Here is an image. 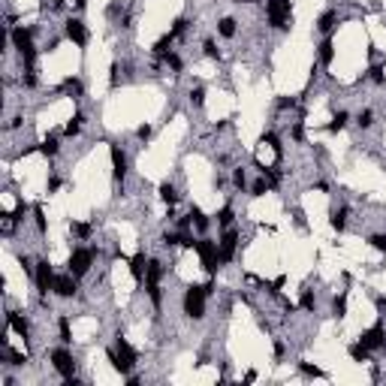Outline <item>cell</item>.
I'll return each instance as SVG.
<instances>
[{"mask_svg":"<svg viewBox=\"0 0 386 386\" xmlns=\"http://www.w3.org/2000/svg\"><path fill=\"white\" fill-rule=\"evenodd\" d=\"M217 220H220V226H230L233 223V208H223V212L217 214Z\"/></svg>","mask_w":386,"mask_h":386,"instance_id":"cell-25","label":"cell"},{"mask_svg":"<svg viewBox=\"0 0 386 386\" xmlns=\"http://www.w3.org/2000/svg\"><path fill=\"white\" fill-rule=\"evenodd\" d=\"M365 350H377V347H383L386 344V332L380 329V326H374V329H368L365 335H362V341H359Z\"/></svg>","mask_w":386,"mask_h":386,"instance_id":"cell-9","label":"cell"},{"mask_svg":"<svg viewBox=\"0 0 386 386\" xmlns=\"http://www.w3.org/2000/svg\"><path fill=\"white\" fill-rule=\"evenodd\" d=\"M332 226H335V230H344V226H347V208L332 212Z\"/></svg>","mask_w":386,"mask_h":386,"instance_id":"cell-17","label":"cell"},{"mask_svg":"<svg viewBox=\"0 0 386 386\" xmlns=\"http://www.w3.org/2000/svg\"><path fill=\"white\" fill-rule=\"evenodd\" d=\"M190 214H193V220H196V226H199V230H205V226H208V220H205V214L199 212V208H193Z\"/></svg>","mask_w":386,"mask_h":386,"instance_id":"cell-26","label":"cell"},{"mask_svg":"<svg viewBox=\"0 0 386 386\" xmlns=\"http://www.w3.org/2000/svg\"><path fill=\"white\" fill-rule=\"evenodd\" d=\"M91 259H94V251H73V257H69V272L73 275H85L87 269H91Z\"/></svg>","mask_w":386,"mask_h":386,"instance_id":"cell-6","label":"cell"},{"mask_svg":"<svg viewBox=\"0 0 386 386\" xmlns=\"http://www.w3.org/2000/svg\"><path fill=\"white\" fill-rule=\"evenodd\" d=\"M64 91H69V94H82V85H79L76 79H66V82H64Z\"/></svg>","mask_w":386,"mask_h":386,"instance_id":"cell-24","label":"cell"},{"mask_svg":"<svg viewBox=\"0 0 386 386\" xmlns=\"http://www.w3.org/2000/svg\"><path fill=\"white\" fill-rule=\"evenodd\" d=\"M335 21H338V15H335V12H326V15H320V21H317V27H320L323 33H329L332 27H335Z\"/></svg>","mask_w":386,"mask_h":386,"instance_id":"cell-16","label":"cell"},{"mask_svg":"<svg viewBox=\"0 0 386 386\" xmlns=\"http://www.w3.org/2000/svg\"><path fill=\"white\" fill-rule=\"evenodd\" d=\"M236 241H238L236 230H230V233L220 238V259H223V262H226V259H233V254H236Z\"/></svg>","mask_w":386,"mask_h":386,"instance_id":"cell-12","label":"cell"},{"mask_svg":"<svg viewBox=\"0 0 386 386\" xmlns=\"http://www.w3.org/2000/svg\"><path fill=\"white\" fill-rule=\"evenodd\" d=\"M139 136L148 139V136H151V127H148V124H142V127H139Z\"/></svg>","mask_w":386,"mask_h":386,"instance_id":"cell-39","label":"cell"},{"mask_svg":"<svg viewBox=\"0 0 386 386\" xmlns=\"http://www.w3.org/2000/svg\"><path fill=\"white\" fill-rule=\"evenodd\" d=\"M205 55H208V58H220V51H217L214 43H205Z\"/></svg>","mask_w":386,"mask_h":386,"instance_id":"cell-35","label":"cell"},{"mask_svg":"<svg viewBox=\"0 0 386 386\" xmlns=\"http://www.w3.org/2000/svg\"><path fill=\"white\" fill-rule=\"evenodd\" d=\"M51 365H55L64 377H73V371H76V362L66 350H51Z\"/></svg>","mask_w":386,"mask_h":386,"instance_id":"cell-7","label":"cell"},{"mask_svg":"<svg viewBox=\"0 0 386 386\" xmlns=\"http://www.w3.org/2000/svg\"><path fill=\"white\" fill-rule=\"evenodd\" d=\"M37 287L43 290V293H48L51 287H55V275H51V266L43 259V262H37Z\"/></svg>","mask_w":386,"mask_h":386,"instance_id":"cell-8","label":"cell"},{"mask_svg":"<svg viewBox=\"0 0 386 386\" xmlns=\"http://www.w3.org/2000/svg\"><path fill=\"white\" fill-rule=\"evenodd\" d=\"M73 233H76V236H87V233H91V226H85V223H73Z\"/></svg>","mask_w":386,"mask_h":386,"instance_id":"cell-36","label":"cell"},{"mask_svg":"<svg viewBox=\"0 0 386 386\" xmlns=\"http://www.w3.org/2000/svg\"><path fill=\"white\" fill-rule=\"evenodd\" d=\"M82 121H85L82 115H76V121H69V124H66V136H76L82 130Z\"/></svg>","mask_w":386,"mask_h":386,"instance_id":"cell-20","label":"cell"},{"mask_svg":"<svg viewBox=\"0 0 386 386\" xmlns=\"http://www.w3.org/2000/svg\"><path fill=\"white\" fill-rule=\"evenodd\" d=\"M12 43H15V48H19V55L24 58L27 69H33V58H37V48H33L30 33H27V30H15V33H12Z\"/></svg>","mask_w":386,"mask_h":386,"instance_id":"cell-3","label":"cell"},{"mask_svg":"<svg viewBox=\"0 0 386 386\" xmlns=\"http://www.w3.org/2000/svg\"><path fill=\"white\" fill-rule=\"evenodd\" d=\"M66 37L73 40L76 45H85V43H87V30H85V24H82V21L69 19V21H66Z\"/></svg>","mask_w":386,"mask_h":386,"instance_id":"cell-10","label":"cell"},{"mask_svg":"<svg viewBox=\"0 0 386 386\" xmlns=\"http://www.w3.org/2000/svg\"><path fill=\"white\" fill-rule=\"evenodd\" d=\"M112 365L118 368L121 374H127L130 368L136 365V350L124 341V338H118V344H115V356H112Z\"/></svg>","mask_w":386,"mask_h":386,"instance_id":"cell-2","label":"cell"},{"mask_svg":"<svg viewBox=\"0 0 386 386\" xmlns=\"http://www.w3.org/2000/svg\"><path fill=\"white\" fill-rule=\"evenodd\" d=\"M51 290H55L58 296H73V293H76L73 272H69V275H61V278H55V287H51Z\"/></svg>","mask_w":386,"mask_h":386,"instance_id":"cell-11","label":"cell"},{"mask_svg":"<svg viewBox=\"0 0 386 386\" xmlns=\"http://www.w3.org/2000/svg\"><path fill=\"white\" fill-rule=\"evenodd\" d=\"M233 178H236V184H238V187H244V169H236Z\"/></svg>","mask_w":386,"mask_h":386,"instance_id":"cell-38","label":"cell"},{"mask_svg":"<svg viewBox=\"0 0 386 386\" xmlns=\"http://www.w3.org/2000/svg\"><path fill=\"white\" fill-rule=\"evenodd\" d=\"M61 341H73V335H69V320H61Z\"/></svg>","mask_w":386,"mask_h":386,"instance_id":"cell-29","label":"cell"},{"mask_svg":"<svg viewBox=\"0 0 386 386\" xmlns=\"http://www.w3.org/2000/svg\"><path fill=\"white\" fill-rule=\"evenodd\" d=\"M166 64H169L172 69H181V61H178V58H175V55H169V58H166Z\"/></svg>","mask_w":386,"mask_h":386,"instance_id":"cell-37","label":"cell"},{"mask_svg":"<svg viewBox=\"0 0 386 386\" xmlns=\"http://www.w3.org/2000/svg\"><path fill=\"white\" fill-rule=\"evenodd\" d=\"M9 326H12V332H19L21 338H27V320H24V317H19V314H9Z\"/></svg>","mask_w":386,"mask_h":386,"instance_id":"cell-15","label":"cell"},{"mask_svg":"<svg viewBox=\"0 0 386 386\" xmlns=\"http://www.w3.org/2000/svg\"><path fill=\"white\" fill-rule=\"evenodd\" d=\"M212 290H214L212 284H205V287H190L184 293V314H187V317H193V320L202 317V314H205V296Z\"/></svg>","mask_w":386,"mask_h":386,"instance_id":"cell-1","label":"cell"},{"mask_svg":"<svg viewBox=\"0 0 386 386\" xmlns=\"http://www.w3.org/2000/svg\"><path fill=\"white\" fill-rule=\"evenodd\" d=\"M269 21H272V27L290 24V0H269Z\"/></svg>","mask_w":386,"mask_h":386,"instance_id":"cell-5","label":"cell"},{"mask_svg":"<svg viewBox=\"0 0 386 386\" xmlns=\"http://www.w3.org/2000/svg\"><path fill=\"white\" fill-rule=\"evenodd\" d=\"M344 311H347V299H344V296H338V299H335V314L341 317Z\"/></svg>","mask_w":386,"mask_h":386,"instance_id":"cell-33","label":"cell"},{"mask_svg":"<svg viewBox=\"0 0 386 386\" xmlns=\"http://www.w3.org/2000/svg\"><path fill=\"white\" fill-rule=\"evenodd\" d=\"M350 356H353V359H365V356H368V350H365L362 344H356L353 350H350Z\"/></svg>","mask_w":386,"mask_h":386,"instance_id":"cell-30","label":"cell"},{"mask_svg":"<svg viewBox=\"0 0 386 386\" xmlns=\"http://www.w3.org/2000/svg\"><path fill=\"white\" fill-rule=\"evenodd\" d=\"M193 248L199 251V257H202V266H205V272H214L217 269V262H220V251H217V244L214 241H196Z\"/></svg>","mask_w":386,"mask_h":386,"instance_id":"cell-4","label":"cell"},{"mask_svg":"<svg viewBox=\"0 0 386 386\" xmlns=\"http://www.w3.org/2000/svg\"><path fill=\"white\" fill-rule=\"evenodd\" d=\"M43 154H58V139H55V136L43 142Z\"/></svg>","mask_w":386,"mask_h":386,"instance_id":"cell-23","label":"cell"},{"mask_svg":"<svg viewBox=\"0 0 386 386\" xmlns=\"http://www.w3.org/2000/svg\"><path fill=\"white\" fill-rule=\"evenodd\" d=\"M380 308H383V311H386V302H383V299H380Z\"/></svg>","mask_w":386,"mask_h":386,"instance_id":"cell-42","label":"cell"},{"mask_svg":"<svg viewBox=\"0 0 386 386\" xmlns=\"http://www.w3.org/2000/svg\"><path fill=\"white\" fill-rule=\"evenodd\" d=\"M51 3H55V6H61V3H64V0H51Z\"/></svg>","mask_w":386,"mask_h":386,"instance_id":"cell-41","label":"cell"},{"mask_svg":"<svg viewBox=\"0 0 386 386\" xmlns=\"http://www.w3.org/2000/svg\"><path fill=\"white\" fill-rule=\"evenodd\" d=\"M130 272H133L136 278H145V275H148V262H145V254H136V257H133V262H130Z\"/></svg>","mask_w":386,"mask_h":386,"instance_id":"cell-14","label":"cell"},{"mask_svg":"<svg viewBox=\"0 0 386 386\" xmlns=\"http://www.w3.org/2000/svg\"><path fill=\"white\" fill-rule=\"evenodd\" d=\"M190 100H193V103H196V106H202V100H205V91H202V87H196V91H193V94H190Z\"/></svg>","mask_w":386,"mask_h":386,"instance_id":"cell-34","label":"cell"},{"mask_svg":"<svg viewBox=\"0 0 386 386\" xmlns=\"http://www.w3.org/2000/svg\"><path fill=\"white\" fill-rule=\"evenodd\" d=\"M233 33H236V21L233 19H223L220 21V37H233Z\"/></svg>","mask_w":386,"mask_h":386,"instance_id":"cell-19","label":"cell"},{"mask_svg":"<svg viewBox=\"0 0 386 386\" xmlns=\"http://www.w3.org/2000/svg\"><path fill=\"white\" fill-rule=\"evenodd\" d=\"M371 244L377 251H386V236H371Z\"/></svg>","mask_w":386,"mask_h":386,"instance_id":"cell-32","label":"cell"},{"mask_svg":"<svg viewBox=\"0 0 386 386\" xmlns=\"http://www.w3.org/2000/svg\"><path fill=\"white\" fill-rule=\"evenodd\" d=\"M112 166H115V178L121 181L127 175V157H124V151H121V148H112Z\"/></svg>","mask_w":386,"mask_h":386,"instance_id":"cell-13","label":"cell"},{"mask_svg":"<svg viewBox=\"0 0 386 386\" xmlns=\"http://www.w3.org/2000/svg\"><path fill=\"white\" fill-rule=\"evenodd\" d=\"M266 190H269V181H266V178H259V181L254 184V196H262Z\"/></svg>","mask_w":386,"mask_h":386,"instance_id":"cell-28","label":"cell"},{"mask_svg":"<svg viewBox=\"0 0 386 386\" xmlns=\"http://www.w3.org/2000/svg\"><path fill=\"white\" fill-rule=\"evenodd\" d=\"M160 199L163 202H175V199H178V193H175L172 184H160Z\"/></svg>","mask_w":386,"mask_h":386,"instance_id":"cell-18","label":"cell"},{"mask_svg":"<svg viewBox=\"0 0 386 386\" xmlns=\"http://www.w3.org/2000/svg\"><path fill=\"white\" fill-rule=\"evenodd\" d=\"M344 124H347V112H338L335 121L329 124V130H344Z\"/></svg>","mask_w":386,"mask_h":386,"instance_id":"cell-21","label":"cell"},{"mask_svg":"<svg viewBox=\"0 0 386 386\" xmlns=\"http://www.w3.org/2000/svg\"><path fill=\"white\" fill-rule=\"evenodd\" d=\"M302 308H308V311L314 308V293L311 290H305V296H302Z\"/></svg>","mask_w":386,"mask_h":386,"instance_id":"cell-31","label":"cell"},{"mask_svg":"<svg viewBox=\"0 0 386 386\" xmlns=\"http://www.w3.org/2000/svg\"><path fill=\"white\" fill-rule=\"evenodd\" d=\"M371 124H374V115H371V112L365 109V112L359 115V127H371Z\"/></svg>","mask_w":386,"mask_h":386,"instance_id":"cell-27","label":"cell"},{"mask_svg":"<svg viewBox=\"0 0 386 386\" xmlns=\"http://www.w3.org/2000/svg\"><path fill=\"white\" fill-rule=\"evenodd\" d=\"M332 55H335V51H332V43L326 40V43L320 45V61H326V64H329V61H332Z\"/></svg>","mask_w":386,"mask_h":386,"instance_id":"cell-22","label":"cell"},{"mask_svg":"<svg viewBox=\"0 0 386 386\" xmlns=\"http://www.w3.org/2000/svg\"><path fill=\"white\" fill-rule=\"evenodd\" d=\"M85 3H87V0H76V6H79V9H85Z\"/></svg>","mask_w":386,"mask_h":386,"instance_id":"cell-40","label":"cell"}]
</instances>
